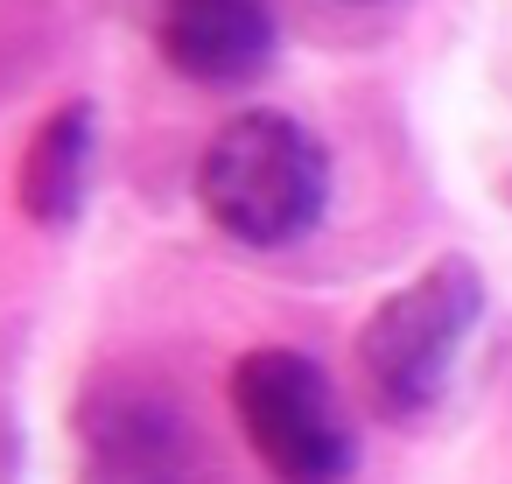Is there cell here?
Returning a JSON list of instances; mask_svg holds the SVG:
<instances>
[{
  "label": "cell",
  "instance_id": "cell-1",
  "mask_svg": "<svg viewBox=\"0 0 512 484\" xmlns=\"http://www.w3.org/2000/svg\"><path fill=\"white\" fill-rule=\"evenodd\" d=\"M484 302H491L484 267L463 253L428 260L414 281H400L393 295L372 302L351 358H358V379H365V400L379 407V421L414 428L449 400L456 365L484 323Z\"/></svg>",
  "mask_w": 512,
  "mask_h": 484
},
{
  "label": "cell",
  "instance_id": "cell-2",
  "mask_svg": "<svg viewBox=\"0 0 512 484\" xmlns=\"http://www.w3.org/2000/svg\"><path fill=\"white\" fill-rule=\"evenodd\" d=\"M197 204L225 239H239L253 253H281V246L309 239L330 211V148L295 113L246 106L204 141Z\"/></svg>",
  "mask_w": 512,
  "mask_h": 484
},
{
  "label": "cell",
  "instance_id": "cell-3",
  "mask_svg": "<svg viewBox=\"0 0 512 484\" xmlns=\"http://www.w3.org/2000/svg\"><path fill=\"white\" fill-rule=\"evenodd\" d=\"M232 414L274 484H351L358 428L344 414L337 379L309 351H295V344L246 351L232 365Z\"/></svg>",
  "mask_w": 512,
  "mask_h": 484
},
{
  "label": "cell",
  "instance_id": "cell-4",
  "mask_svg": "<svg viewBox=\"0 0 512 484\" xmlns=\"http://www.w3.org/2000/svg\"><path fill=\"white\" fill-rule=\"evenodd\" d=\"M78 484H183V407L148 379H92L78 400Z\"/></svg>",
  "mask_w": 512,
  "mask_h": 484
},
{
  "label": "cell",
  "instance_id": "cell-5",
  "mask_svg": "<svg viewBox=\"0 0 512 484\" xmlns=\"http://www.w3.org/2000/svg\"><path fill=\"white\" fill-rule=\"evenodd\" d=\"M155 50L204 92H246L281 57L274 0H155Z\"/></svg>",
  "mask_w": 512,
  "mask_h": 484
},
{
  "label": "cell",
  "instance_id": "cell-6",
  "mask_svg": "<svg viewBox=\"0 0 512 484\" xmlns=\"http://www.w3.org/2000/svg\"><path fill=\"white\" fill-rule=\"evenodd\" d=\"M92 169H99V106L92 99H64L57 113L36 120L22 169H15V204L29 225L64 232L78 225L85 197H92Z\"/></svg>",
  "mask_w": 512,
  "mask_h": 484
},
{
  "label": "cell",
  "instance_id": "cell-7",
  "mask_svg": "<svg viewBox=\"0 0 512 484\" xmlns=\"http://www.w3.org/2000/svg\"><path fill=\"white\" fill-rule=\"evenodd\" d=\"M505 204H512V176H505Z\"/></svg>",
  "mask_w": 512,
  "mask_h": 484
},
{
  "label": "cell",
  "instance_id": "cell-8",
  "mask_svg": "<svg viewBox=\"0 0 512 484\" xmlns=\"http://www.w3.org/2000/svg\"><path fill=\"white\" fill-rule=\"evenodd\" d=\"M351 8H372V0H351Z\"/></svg>",
  "mask_w": 512,
  "mask_h": 484
}]
</instances>
